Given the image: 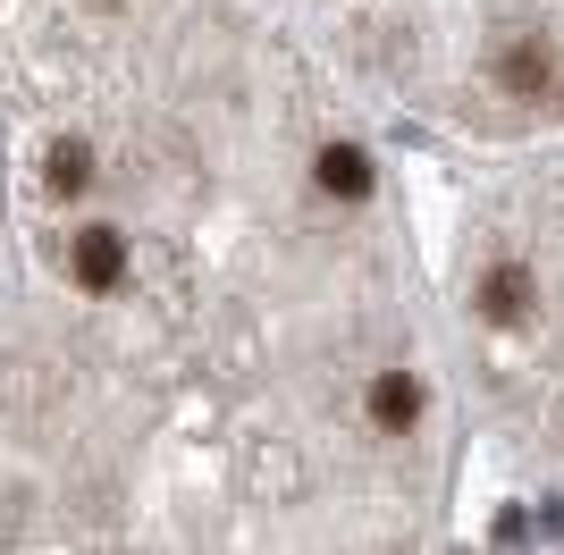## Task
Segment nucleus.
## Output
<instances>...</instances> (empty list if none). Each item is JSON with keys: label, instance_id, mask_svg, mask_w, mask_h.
<instances>
[{"label": "nucleus", "instance_id": "f257e3e1", "mask_svg": "<svg viewBox=\"0 0 564 555\" xmlns=\"http://www.w3.org/2000/svg\"><path fill=\"white\" fill-rule=\"evenodd\" d=\"M127 278V236L118 228H76V286L85 295H110Z\"/></svg>", "mask_w": 564, "mask_h": 555}, {"label": "nucleus", "instance_id": "f03ea898", "mask_svg": "<svg viewBox=\"0 0 564 555\" xmlns=\"http://www.w3.org/2000/svg\"><path fill=\"white\" fill-rule=\"evenodd\" d=\"M547 76H556V59H547V43H540V34H514V43L497 51V85L514 92V101H540V92H547Z\"/></svg>", "mask_w": 564, "mask_h": 555}, {"label": "nucleus", "instance_id": "7ed1b4c3", "mask_svg": "<svg viewBox=\"0 0 564 555\" xmlns=\"http://www.w3.org/2000/svg\"><path fill=\"white\" fill-rule=\"evenodd\" d=\"M413 413H422V388H413L404 370L371 379V421H379V429H413Z\"/></svg>", "mask_w": 564, "mask_h": 555}, {"label": "nucleus", "instance_id": "20e7f679", "mask_svg": "<svg viewBox=\"0 0 564 555\" xmlns=\"http://www.w3.org/2000/svg\"><path fill=\"white\" fill-rule=\"evenodd\" d=\"M321 185L346 194V203H362V194H371V161H362L354 143H329V152H321Z\"/></svg>", "mask_w": 564, "mask_h": 555}, {"label": "nucleus", "instance_id": "39448f33", "mask_svg": "<svg viewBox=\"0 0 564 555\" xmlns=\"http://www.w3.org/2000/svg\"><path fill=\"white\" fill-rule=\"evenodd\" d=\"M480 303H489V320H522L531 312V270H489V286H480Z\"/></svg>", "mask_w": 564, "mask_h": 555}, {"label": "nucleus", "instance_id": "423d86ee", "mask_svg": "<svg viewBox=\"0 0 564 555\" xmlns=\"http://www.w3.org/2000/svg\"><path fill=\"white\" fill-rule=\"evenodd\" d=\"M43 177H51V194H76V185L94 177V152H85V143H51V168H43Z\"/></svg>", "mask_w": 564, "mask_h": 555}]
</instances>
